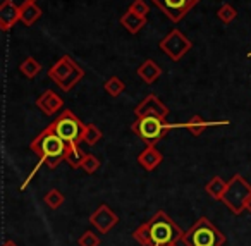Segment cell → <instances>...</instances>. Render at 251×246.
<instances>
[{
	"label": "cell",
	"mask_w": 251,
	"mask_h": 246,
	"mask_svg": "<svg viewBox=\"0 0 251 246\" xmlns=\"http://www.w3.org/2000/svg\"><path fill=\"white\" fill-rule=\"evenodd\" d=\"M150 229H151V236H153V243L158 246L169 245V243H172L181 234L179 229L176 227L167 217H164V214H158L157 217L151 220Z\"/></svg>",
	"instance_id": "6da1fadb"
},
{
	"label": "cell",
	"mask_w": 251,
	"mask_h": 246,
	"mask_svg": "<svg viewBox=\"0 0 251 246\" xmlns=\"http://www.w3.org/2000/svg\"><path fill=\"white\" fill-rule=\"evenodd\" d=\"M40 143H42L43 159L50 164V167H55L57 162H59V160L64 157V153H66L67 143L64 141L60 136H57L53 131L47 133V135L40 139Z\"/></svg>",
	"instance_id": "7a4b0ae2"
},
{
	"label": "cell",
	"mask_w": 251,
	"mask_h": 246,
	"mask_svg": "<svg viewBox=\"0 0 251 246\" xmlns=\"http://www.w3.org/2000/svg\"><path fill=\"white\" fill-rule=\"evenodd\" d=\"M52 131L55 133L57 136H60L69 146H74L81 136V124L73 117V115L66 114L53 124Z\"/></svg>",
	"instance_id": "3957f363"
},
{
	"label": "cell",
	"mask_w": 251,
	"mask_h": 246,
	"mask_svg": "<svg viewBox=\"0 0 251 246\" xmlns=\"http://www.w3.org/2000/svg\"><path fill=\"white\" fill-rule=\"evenodd\" d=\"M195 246H215L217 245V231L206 220H201V224L191 231V239Z\"/></svg>",
	"instance_id": "277c9868"
},
{
	"label": "cell",
	"mask_w": 251,
	"mask_h": 246,
	"mask_svg": "<svg viewBox=\"0 0 251 246\" xmlns=\"http://www.w3.org/2000/svg\"><path fill=\"white\" fill-rule=\"evenodd\" d=\"M162 129H164V126L160 124V121H158L157 117H153V115H148V117H145L143 121L140 122L138 131H140V135L143 136L145 139L153 141V139H157L158 136L162 135Z\"/></svg>",
	"instance_id": "5b68a950"
},
{
	"label": "cell",
	"mask_w": 251,
	"mask_h": 246,
	"mask_svg": "<svg viewBox=\"0 0 251 246\" xmlns=\"http://www.w3.org/2000/svg\"><path fill=\"white\" fill-rule=\"evenodd\" d=\"M157 2L172 16V18H179L195 0H157Z\"/></svg>",
	"instance_id": "8992f818"
},
{
	"label": "cell",
	"mask_w": 251,
	"mask_h": 246,
	"mask_svg": "<svg viewBox=\"0 0 251 246\" xmlns=\"http://www.w3.org/2000/svg\"><path fill=\"white\" fill-rule=\"evenodd\" d=\"M134 239H138L141 245H151L153 236H151L150 225H141L140 229H136V231H134Z\"/></svg>",
	"instance_id": "52a82bcc"
},
{
	"label": "cell",
	"mask_w": 251,
	"mask_h": 246,
	"mask_svg": "<svg viewBox=\"0 0 251 246\" xmlns=\"http://www.w3.org/2000/svg\"><path fill=\"white\" fill-rule=\"evenodd\" d=\"M79 245L81 246H98V238H95L91 232H86V234L79 239Z\"/></svg>",
	"instance_id": "ba28073f"
},
{
	"label": "cell",
	"mask_w": 251,
	"mask_h": 246,
	"mask_svg": "<svg viewBox=\"0 0 251 246\" xmlns=\"http://www.w3.org/2000/svg\"><path fill=\"white\" fill-rule=\"evenodd\" d=\"M47 201H49V203L52 205L53 208H55V207H59V203L62 201V196L59 194V191H52V194L47 198Z\"/></svg>",
	"instance_id": "9c48e42d"
},
{
	"label": "cell",
	"mask_w": 251,
	"mask_h": 246,
	"mask_svg": "<svg viewBox=\"0 0 251 246\" xmlns=\"http://www.w3.org/2000/svg\"><path fill=\"white\" fill-rule=\"evenodd\" d=\"M165 246H174V245H171V243H169V245H165Z\"/></svg>",
	"instance_id": "30bf717a"
}]
</instances>
